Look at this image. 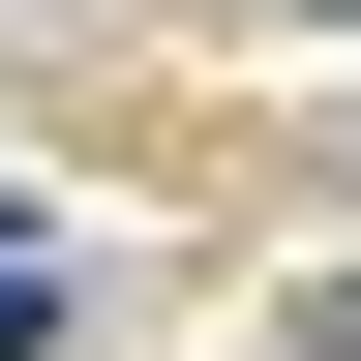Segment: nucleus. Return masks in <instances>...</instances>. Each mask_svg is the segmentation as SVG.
I'll use <instances>...</instances> for the list:
<instances>
[{"mask_svg": "<svg viewBox=\"0 0 361 361\" xmlns=\"http://www.w3.org/2000/svg\"><path fill=\"white\" fill-rule=\"evenodd\" d=\"M0 271H30V241H0Z\"/></svg>", "mask_w": 361, "mask_h": 361, "instance_id": "obj_1", "label": "nucleus"}]
</instances>
